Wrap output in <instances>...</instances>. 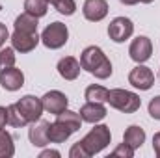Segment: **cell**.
I'll return each instance as SVG.
<instances>
[{
  "label": "cell",
  "mask_w": 160,
  "mask_h": 158,
  "mask_svg": "<svg viewBox=\"0 0 160 158\" xmlns=\"http://www.w3.org/2000/svg\"><path fill=\"white\" fill-rule=\"evenodd\" d=\"M80 65L82 69H86L89 75H93L95 78L99 80H106L112 77V63L110 60L106 58V54L102 52V48L91 45V47H86L80 54Z\"/></svg>",
  "instance_id": "1"
},
{
  "label": "cell",
  "mask_w": 160,
  "mask_h": 158,
  "mask_svg": "<svg viewBox=\"0 0 160 158\" xmlns=\"http://www.w3.org/2000/svg\"><path fill=\"white\" fill-rule=\"evenodd\" d=\"M110 141H112V132H110V126H106V125H95L80 140V143L84 145V149L88 151L89 156H93V155L101 153L102 149H106L110 145Z\"/></svg>",
  "instance_id": "2"
},
{
  "label": "cell",
  "mask_w": 160,
  "mask_h": 158,
  "mask_svg": "<svg viewBox=\"0 0 160 158\" xmlns=\"http://www.w3.org/2000/svg\"><path fill=\"white\" fill-rule=\"evenodd\" d=\"M106 102H108L112 108L123 112V114H134V112H138L140 106H142V99H140L136 93L127 91V89H108V99H106Z\"/></svg>",
  "instance_id": "3"
},
{
  "label": "cell",
  "mask_w": 160,
  "mask_h": 158,
  "mask_svg": "<svg viewBox=\"0 0 160 158\" xmlns=\"http://www.w3.org/2000/svg\"><path fill=\"white\" fill-rule=\"evenodd\" d=\"M67 39H69V30H67V26H65L63 22H60V21L48 24V26L43 30V34H41L43 45H45L47 48H52V50L62 48V47L67 43Z\"/></svg>",
  "instance_id": "4"
},
{
  "label": "cell",
  "mask_w": 160,
  "mask_h": 158,
  "mask_svg": "<svg viewBox=\"0 0 160 158\" xmlns=\"http://www.w3.org/2000/svg\"><path fill=\"white\" fill-rule=\"evenodd\" d=\"M128 84L134 86V87L140 89V91H147V89H151L153 84H155V73H153L149 67H145V65H136V67L128 73Z\"/></svg>",
  "instance_id": "5"
},
{
  "label": "cell",
  "mask_w": 160,
  "mask_h": 158,
  "mask_svg": "<svg viewBox=\"0 0 160 158\" xmlns=\"http://www.w3.org/2000/svg\"><path fill=\"white\" fill-rule=\"evenodd\" d=\"M134 34V24L127 17H116L108 26V36L114 43H123Z\"/></svg>",
  "instance_id": "6"
},
{
  "label": "cell",
  "mask_w": 160,
  "mask_h": 158,
  "mask_svg": "<svg viewBox=\"0 0 160 158\" xmlns=\"http://www.w3.org/2000/svg\"><path fill=\"white\" fill-rule=\"evenodd\" d=\"M41 102H43V110H47L48 114H62L63 110H67V104H69V99L65 93L58 91V89H52L48 93H45L41 97Z\"/></svg>",
  "instance_id": "7"
},
{
  "label": "cell",
  "mask_w": 160,
  "mask_h": 158,
  "mask_svg": "<svg viewBox=\"0 0 160 158\" xmlns=\"http://www.w3.org/2000/svg\"><path fill=\"white\" fill-rule=\"evenodd\" d=\"M17 106L19 110L22 112V116L28 119V123H34L41 119V114H43V102L41 99L34 97V95H24L22 99L17 101Z\"/></svg>",
  "instance_id": "8"
},
{
  "label": "cell",
  "mask_w": 160,
  "mask_h": 158,
  "mask_svg": "<svg viewBox=\"0 0 160 158\" xmlns=\"http://www.w3.org/2000/svg\"><path fill=\"white\" fill-rule=\"evenodd\" d=\"M128 54L130 58L136 62V63H143L151 58L153 54V43L149 37L145 36H138L136 39L130 43V48H128Z\"/></svg>",
  "instance_id": "9"
},
{
  "label": "cell",
  "mask_w": 160,
  "mask_h": 158,
  "mask_svg": "<svg viewBox=\"0 0 160 158\" xmlns=\"http://www.w3.org/2000/svg\"><path fill=\"white\" fill-rule=\"evenodd\" d=\"M11 39V47L15 48V50H19V52H32L36 47H38V43L41 41V37L38 36V32H34V34H26V32H13V36L9 37Z\"/></svg>",
  "instance_id": "10"
},
{
  "label": "cell",
  "mask_w": 160,
  "mask_h": 158,
  "mask_svg": "<svg viewBox=\"0 0 160 158\" xmlns=\"http://www.w3.org/2000/svg\"><path fill=\"white\" fill-rule=\"evenodd\" d=\"M28 138H30V143L34 147H45V145H48L50 143V140H48V121L38 119V121L30 123Z\"/></svg>",
  "instance_id": "11"
},
{
  "label": "cell",
  "mask_w": 160,
  "mask_h": 158,
  "mask_svg": "<svg viewBox=\"0 0 160 158\" xmlns=\"http://www.w3.org/2000/svg\"><path fill=\"white\" fill-rule=\"evenodd\" d=\"M82 13L88 21L91 22H99L108 15V2L106 0H86Z\"/></svg>",
  "instance_id": "12"
},
{
  "label": "cell",
  "mask_w": 160,
  "mask_h": 158,
  "mask_svg": "<svg viewBox=\"0 0 160 158\" xmlns=\"http://www.w3.org/2000/svg\"><path fill=\"white\" fill-rule=\"evenodd\" d=\"M0 84L6 91H17L24 86V75L21 69L8 67L0 71Z\"/></svg>",
  "instance_id": "13"
},
{
  "label": "cell",
  "mask_w": 160,
  "mask_h": 158,
  "mask_svg": "<svg viewBox=\"0 0 160 158\" xmlns=\"http://www.w3.org/2000/svg\"><path fill=\"white\" fill-rule=\"evenodd\" d=\"M80 117L86 123H99L106 117V106L102 102H95V101H88L82 108H80Z\"/></svg>",
  "instance_id": "14"
},
{
  "label": "cell",
  "mask_w": 160,
  "mask_h": 158,
  "mask_svg": "<svg viewBox=\"0 0 160 158\" xmlns=\"http://www.w3.org/2000/svg\"><path fill=\"white\" fill-rule=\"evenodd\" d=\"M58 73H60V77L65 80H77L80 75V69H82V65H80V62L77 58H73V56H65V58H62L60 62H58Z\"/></svg>",
  "instance_id": "15"
},
{
  "label": "cell",
  "mask_w": 160,
  "mask_h": 158,
  "mask_svg": "<svg viewBox=\"0 0 160 158\" xmlns=\"http://www.w3.org/2000/svg\"><path fill=\"white\" fill-rule=\"evenodd\" d=\"M73 134V128L67 126L63 121H54L48 123V140L50 143H63L65 140H69V136Z\"/></svg>",
  "instance_id": "16"
},
{
  "label": "cell",
  "mask_w": 160,
  "mask_h": 158,
  "mask_svg": "<svg viewBox=\"0 0 160 158\" xmlns=\"http://www.w3.org/2000/svg\"><path fill=\"white\" fill-rule=\"evenodd\" d=\"M123 141H125L127 145H130V147L136 151V149L142 147L143 141H145V130H143L142 126H138V125H130V126L125 130V134H123Z\"/></svg>",
  "instance_id": "17"
},
{
  "label": "cell",
  "mask_w": 160,
  "mask_h": 158,
  "mask_svg": "<svg viewBox=\"0 0 160 158\" xmlns=\"http://www.w3.org/2000/svg\"><path fill=\"white\" fill-rule=\"evenodd\" d=\"M15 30L17 32H26V34H34L38 32V17L30 15V13H22L15 19Z\"/></svg>",
  "instance_id": "18"
},
{
  "label": "cell",
  "mask_w": 160,
  "mask_h": 158,
  "mask_svg": "<svg viewBox=\"0 0 160 158\" xmlns=\"http://www.w3.org/2000/svg\"><path fill=\"white\" fill-rule=\"evenodd\" d=\"M48 0H24V11L34 17H45L48 11Z\"/></svg>",
  "instance_id": "19"
},
{
  "label": "cell",
  "mask_w": 160,
  "mask_h": 158,
  "mask_svg": "<svg viewBox=\"0 0 160 158\" xmlns=\"http://www.w3.org/2000/svg\"><path fill=\"white\" fill-rule=\"evenodd\" d=\"M15 155V143L9 132L0 130V158H11Z\"/></svg>",
  "instance_id": "20"
},
{
  "label": "cell",
  "mask_w": 160,
  "mask_h": 158,
  "mask_svg": "<svg viewBox=\"0 0 160 158\" xmlns=\"http://www.w3.org/2000/svg\"><path fill=\"white\" fill-rule=\"evenodd\" d=\"M56 119H58V121H63L67 126H71L73 132L80 130V126H82V117H80V114L78 112H73V110H63L62 114L56 116Z\"/></svg>",
  "instance_id": "21"
},
{
  "label": "cell",
  "mask_w": 160,
  "mask_h": 158,
  "mask_svg": "<svg viewBox=\"0 0 160 158\" xmlns=\"http://www.w3.org/2000/svg\"><path fill=\"white\" fill-rule=\"evenodd\" d=\"M86 99L88 101H95V102H106L108 99V89L99 86V84H91L86 89Z\"/></svg>",
  "instance_id": "22"
},
{
  "label": "cell",
  "mask_w": 160,
  "mask_h": 158,
  "mask_svg": "<svg viewBox=\"0 0 160 158\" xmlns=\"http://www.w3.org/2000/svg\"><path fill=\"white\" fill-rule=\"evenodd\" d=\"M8 123L11 126H24V125H28V119L22 116V112L19 110L17 102L8 106Z\"/></svg>",
  "instance_id": "23"
},
{
  "label": "cell",
  "mask_w": 160,
  "mask_h": 158,
  "mask_svg": "<svg viewBox=\"0 0 160 158\" xmlns=\"http://www.w3.org/2000/svg\"><path fill=\"white\" fill-rule=\"evenodd\" d=\"M15 65V48L13 47H6L0 50V71L13 67Z\"/></svg>",
  "instance_id": "24"
},
{
  "label": "cell",
  "mask_w": 160,
  "mask_h": 158,
  "mask_svg": "<svg viewBox=\"0 0 160 158\" xmlns=\"http://www.w3.org/2000/svg\"><path fill=\"white\" fill-rule=\"evenodd\" d=\"M50 4H52L62 15H73V13L77 11L75 0H50Z\"/></svg>",
  "instance_id": "25"
},
{
  "label": "cell",
  "mask_w": 160,
  "mask_h": 158,
  "mask_svg": "<svg viewBox=\"0 0 160 158\" xmlns=\"http://www.w3.org/2000/svg\"><path fill=\"white\" fill-rule=\"evenodd\" d=\"M110 156L114 158V156H123V158H132L134 156V149L130 147V145H127L125 141L121 143V145H118L112 153H110Z\"/></svg>",
  "instance_id": "26"
},
{
  "label": "cell",
  "mask_w": 160,
  "mask_h": 158,
  "mask_svg": "<svg viewBox=\"0 0 160 158\" xmlns=\"http://www.w3.org/2000/svg\"><path fill=\"white\" fill-rule=\"evenodd\" d=\"M149 116L153 119H157V121H160V95L151 99V102H149Z\"/></svg>",
  "instance_id": "27"
},
{
  "label": "cell",
  "mask_w": 160,
  "mask_h": 158,
  "mask_svg": "<svg viewBox=\"0 0 160 158\" xmlns=\"http://www.w3.org/2000/svg\"><path fill=\"white\" fill-rule=\"evenodd\" d=\"M69 156H71V158H89V155H88V151L84 149V145H82L80 141H77V143L71 147Z\"/></svg>",
  "instance_id": "28"
},
{
  "label": "cell",
  "mask_w": 160,
  "mask_h": 158,
  "mask_svg": "<svg viewBox=\"0 0 160 158\" xmlns=\"http://www.w3.org/2000/svg\"><path fill=\"white\" fill-rule=\"evenodd\" d=\"M8 39H9V32H8L6 24H2V22H0V47H4Z\"/></svg>",
  "instance_id": "29"
},
{
  "label": "cell",
  "mask_w": 160,
  "mask_h": 158,
  "mask_svg": "<svg viewBox=\"0 0 160 158\" xmlns=\"http://www.w3.org/2000/svg\"><path fill=\"white\" fill-rule=\"evenodd\" d=\"M153 151H155V155L160 158V132H157V134L153 136Z\"/></svg>",
  "instance_id": "30"
},
{
  "label": "cell",
  "mask_w": 160,
  "mask_h": 158,
  "mask_svg": "<svg viewBox=\"0 0 160 158\" xmlns=\"http://www.w3.org/2000/svg\"><path fill=\"white\" fill-rule=\"evenodd\" d=\"M6 123H8V108L0 106V130L6 126Z\"/></svg>",
  "instance_id": "31"
},
{
  "label": "cell",
  "mask_w": 160,
  "mask_h": 158,
  "mask_svg": "<svg viewBox=\"0 0 160 158\" xmlns=\"http://www.w3.org/2000/svg\"><path fill=\"white\" fill-rule=\"evenodd\" d=\"M60 158V153H58V151H50V149H47V151H43V153H41L39 155V158Z\"/></svg>",
  "instance_id": "32"
},
{
  "label": "cell",
  "mask_w": 160,
  "mask_h": 158,
  "mask_svg": "<svg viewBox=\"0 0 160 158\" xmlns=\"http://www.w3.org/2000/svg\"><path fill=\"white\" fill-rule=\"evenodd\" d=\"M121 4H125V6H134V4H138L140 0H119Z\"/></svg>",
  "instance_id": "33"
},
{
  "label": "cell",
  "mask_w": 160,
  "mask_h": 158,
  "mask_svg": "<svg viewBox=\"0 0 160 158\" xmlns=\"http://www.w3.org/2000/svg\"><path fill=\"white\" fill-rule=\"evenodd\" d=\"M140 2H143V4H151L153 0H140Z\"/></svg>",
  "instance_id": "34"
},
{
  "label": "cell",
  "mask_w": 160,
  "mask_h": 158,
  "mask_svg": "<svg viewBox=\"0 0 160 158\" xmlns=\"http://www.w3.org/2000/svg\"><path fill=\"white\" fill-rule=\"evenodd\" d=\"M48 2H50V0H48Z\"/></svg>",
  "instance_id": "35"
}]
</instances>
